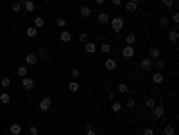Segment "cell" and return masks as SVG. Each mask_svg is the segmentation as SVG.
<instances>
[{
	"label": "cell",
	"instance_id": "6da1fadb",
	"mask_svg": "<svg viewBox=\"0 0 179 135\" xmlns=\"http://www.w3.org/2000/svg\"><path fill=\"white\" fill-rule=\"evenodd\" d=\"M109 24H111V27H113V31H115V33H120V31H122V27L125 25L122 16H115V18H111V20H109Z\"/></svg>",
	"mask_w": 179,
	"mask_h": 135
},
{
	"label": "cell",
	"instance_id": "7a4b0ae2",
	"mask_svg": "<svg viewBox=\"0 0 179 135\" xmlns=\"http://www.w3.org/2000/svg\"><path fill=\"white\" fill-rule=\"evenodd\" d=\"M50 108H52V99L50 97H43L39 101V110L41 112H48Z\"/></svg>",
	"mask_w": 179,
	"mask_h": 135
},
{
	"label": "cell",
	"instance_id": "3957f363",
	"mask_svg": "<svg viewBox=\"0 0 179 135\" xmlns=\"http://www.w3.org/2000/svg\"><path fill=\"white\" fill-rule=\"evenodd\" d=\"M140 67H142V70H145V72H149V70H152V69H154V61H152L151 58H145V59H142V63H140Z\"/></svg>",
	"mask_w": 179,
	"mask_h": 135
},
{
	"label": "cell",
	"instance_id": "277c9868",
	"mask_svg": "<svg viewBox=\"0 0 179 135\" xmlns=\"http://www.w3.org/2000/svg\"><path fill=\"white\" fill-rule=\"evenodd\" d=\"M22 87L25 88V90H32L34 88V79H30V78H22Z\"/></svg>",
	"mask_w": 179,
	"mask_h": 135
},
{
	"label": "cell",
	"instance_id": "5b68a950",
	"mask_svg": "<svg viewBox=\"0 0 179 135\" xmlns=\"http://www.w3.org/2000/svg\"><path fill=\"white\" fill-rule=\"evenodd\" d=\"M36 61H38L36 52H29V54H25V63H27V65H36Z\"/></svg>",
	"mask_w": 179,
	"mask_h": 135
},
{
	"label": "cell",
	"instance_id": "8992f818",
	"mask_svg": "<svg viewBox=\"0 0 179 135\" xmlns=\"http://www.w3.org/2000/svg\"><path fill=\"white\" fill-rule=\"evenodd\" d=\"M122 56H124V58H133V56H134V49H133V45H125L124 50H122Z\"/></svg>",
	"mask_w": 179,
	"mask_h": 135
},
{
	"label": "cell",
	"instance_id": "52a82bcc",
	"mask_svg": "<svg viewBox=\"0 0 179 135\" xmlns=\"http://www.w3.org/2000/svg\"><path fill=\"white\" fill-rule=\"evenodd\" d=\"M84 50H86L88 54H93V52H97V45L93 43V41H86V43H84Z\"/></svg>",
	"mask_w": 179,
	"mask_h": 135
},
{
	"label": "cell",
	"instance_id": "ba28073f",
	"mask_svg": "<svg viewBox=\"0 0 179 135\" xmlns=\"http://www.w3.org/2000/svg\"><path fill=\"white\" fill-rule=\"evenodd\" d=\"M97 20H99V24H102V25H108V24H109V20H111V16H109L108 13H100V15L97 16Z\"/></svg>",
	"mask_w": 179,
	"mask_h": 135
},
{
	"label": "cell",
	"instance_id": "9c48e42d",
	"mask_svg": "<svg viewBox=\"0 0 179 135\" xmlns=\"http://www.w3.org/2000/svg\"><path fill=\"white\" fill-rule=\"evenodd\" d=\"M163 81H165V76L161 74V72H154V74H152V83H156V85H161Z\"/></svg>",
	"mask_w": 179,
	"mask_h": 135
},
{
	"label": "cell",
	"instance_id": "30bf717a",
	"mask_svg": "<svg viewBox=\"0 0 179 135\" xmlns=\"http://www.w3.org/2000/svg\"><path fill=\"white\" fill-rule=\"evenodd\" d=\"M152 110H154V117H158V119L165 115V106H161V105H156Z\"/></svg>",
	"mask_w": 179,
	"mask_h": 135
},
{
	"label": "cell",
	"instance_id": "8fae6325",
	"mask_svg": "<svg viewBox=\"0 0 179 135\" xmlns=\"http://www.w3.org/2000/svg\"><path fill=\"white\" fill-rule=\"evenodd\" d=\"M160 56H161V52H160V49H151V50H149V58H151L152 61H156V59H160Z\"/></svg>",
	"mask_w": 179,
	"mask_h": 135
},
{
	"label": "cell",
	"instance_id": "7c38bea8",
	"mask_svg": "<svg viewBox=\"0 0 179 135\" xmlns=\"http://www.w3.org/2000/svg\"><path fill=\"white\" fill-rule=\"evenodd\" d=\"M104 67H106L108 70H115V69H117V61H115L113 58H108L106 63H104Z\"/></svg>",
	"mask_w": 179,
	"mask_h": 135
},
{
	"label": "cell",
	"instance_id": "4fadbf2b",
	"mask_svg": "<svg viewBox=\"0 0 179 135\" xmlns=\"http://www.w3.org/2000/svg\"><path fill=\"white\" fill-rule=\"evenodd\" d=\"M0 103H2V105H9V103H11V96H9L7 92H2V94H0Z\"/></svg>",
	"mask_w": 179,
	"mask_h": 135
},
{
	"label": "cell",
	"instance_id": "5bb4252c",
	"mask_svg": "<svg viewBox=\"0 0 179 135\" xmlns=\"http://www.w3.org/2000/svg\"><path fill=\"white\" fill-rule=\"evenodd\" d=\"M59 38H61V41H63V43H68V41L72 40V34L68 33V31H63V33L59 34Z\"/></svg>",
	"mask_w": 179,
	"mask_h": 135
},
{
	"label": "cell",
	"instance_id": "9a60e30c",
	"mask_svg": "<svg viewBox=\"0 0 179 135\" xmlns=\"http://www.w3.org/2000/svg\"><path fill=\"white\" fill-rule=\"evenodd\" d=\"M23 7H25V11H29V13H32L34 9H36V4L32 2V0H27V2L23 4Z\"/></svg>",
	"mask_w": 179,
	"mask_h": 135
},
{
	"label": "cell",
	"instance_id": "2e32d148",
	"mask_svg": "<svg viewBox=\"0 0 179 135\" xmlns=\"http://www.w3.org/2000/svg\"><path fill=\"white\" fill-rule=\"evenodd\" d=\"M111 110H113L115 113H120V112H122V103L113 101V103H111Z\"/></svg>",
	"mask_w": 179,
	"mask_h": 135
},
{
	"label": "cell",
	"instance_id": "e0dca14e",
	"mask_svg": "<svg viewBox=\"0 0 179 135\" xmlns=\"http://www.w3.org/2000/svg\"><path fill=\"white\" fill-rule=\"evenodd\" d=\"M22 133V126H20V124H11V135H20Z\"/></svg>",
	"mask_w": 179,
	"mask_h": 135
},
{
	"label": "cell",
	"instance_id": "ac0fdd59",
	"mask_svg": "<svg viewBox=\"0 0 179 135\" xmlns=\"http://www.w3.org/2000/svg\"><path fill=\"white\" fill-rule=\"evenodd\" d=\"M43 25H45V20L41 18V16H36V18H34V27H36V29H41Z\"/></svg>",
	"mask_w": 179,
	"mask_h": 135
},
{
	"label": "cell",
	"instance_id": "d6986e66",
	"mask_svg": "<svg viewBox=\"0 0 179 135\" xmlns=\"http://www.w3.org/2000/svg\"><path fill=\"white\" fill-rule=\"evenodd\" d=\"M36 33H38V29L32 25V27H27V31H25V34L29 36V38H34L36 36Z\"/></svg>",
	"mask_w": 179,
	"mask_h": 135
},
{
	"label": "cell",
	"instance_id": "ffe728a7",
	"mask_svg": "<svg viewBox=\"0 0 179 135\" xmlns=\"http://www.w3.org/2000/svg\"><path fill=\"white\" fill-rule=\"evenodd\" d=\"M125 9H127L129 13H136V9H138V4H134V2H127Z\"/></svg>",
	"mask_w": 179,
	"mask_h": 135
},
{
	"label": "cell",
	"instance_id": "44dd1931",
	"mask_svg": "<svg viewBox=\"0 0 179 135\" xmlns=\"http://www.w3.org/2000/svg\"><path fill=\"white\" fill-rule=\"evenodd\" d=\"M177 38H179V33H177V31H170V33H168V40H170L172 43H176Z\"/></svg>",
	"mask_w": 179,
	"mask_h": 135
},
{
	"label": "cell",
	"instance_id": "7402d4cb",
	"mask_svg": "<svg viewBox=\"0 0 179 135\" xmlns=\"http://www.w3.org/2000/svg\"><path fill=\"white\" fill-rule=\"evenodd\" d=\"M81 15H82L84 18H88V16H91V9H90L88 6H84V7H81Z\"/></svg>",
	"mask_w": 179,
	"mask_h": 135
},
{
	"label": "cell",
	"instance_id": "603a6c76",
	"mask_svg": "<svg viewBox=\"0 0 179 135\" xmlns=\"http://www.w3.org/2000/svg\"><path fill=\"white\" fill-rule=\"evenodd\" d=\"M68 90H70V92H77V90H79V83H77V81H70V83H68Z\"/></svg>",
	"mask_w": 179,
	"mask_h": 135
},
{
	"label": "cell",
	"instance_id": "cb8c5ba5",
	"mask_svg": "<svg viewBox=\"0 0 179 135\" xmlns=\"http://www.w3.org/2000/svg\"><path fill=\"white\" fill-rule=\"evenodd\" d=\"M145 106H147V108H154V106H156V99H154V97H147V99H145Z\"/></svg>",
	"mask_w": 179,
	"mask_h": 135
},
{
	"label": "cell",
	"instance_id": "d4e9b609",
	"mask_svg": "<svg viewBox=\"0 0 179 135\" xmlns=\"http://www.w3.org/2000/svg\"><path fill=\"white\" fill-rule=\"evenodd\" d=\"M134 41H136V36H134V34H127V36H125V45H133Z\"/></svg>",
	"mask_w": 179,
	"mask_h": 135
},
{
	"label": "cell",
	"instance_id": "484cf974",
	"mask_svg": "<svg viewBox=\"0 0 179 135\" xmlns=\"http://www.w3.org/2000/svg\"><path fill=\"white\" fill-rule=\"evenodd\" d=\"M163 133H165V135H174V133H176V128H174V126H165V128H163Z\"/></svg>",
	"mask_w": 179,
	"mask_h": 135
},
{
	"label": "cell",
	"instance_id": "4316f807",
	"mask_svg": "<svg viewBox=\"0 0 179 135\" xmlns=\"http://www.w3.org/2000/svg\"><path fill=\"white\" fill-rule=\"evenodd\" d=\"M0 85H2L4 88H9V87H11V79H9V78H4V79H0Z\"/></svg>",
	"mask_w": 179,
	"mask_h": 135
},
{
	"label": "cell",
	"instance_id": "83f0119b",
	"mask_svg": "<svg viewBox=\"0 0 179 135\" xmlns=\"http://www.w3.org/2000/svg\"><path fill=\"white\" fill-rule=\"evenodd\" d=\"M127 90H129L127 83H120V85H118V92H120V94H125V92H127Z\"/></svg>",
	"mask_w": 179,
	"mask_h": 135
},
{
	"label": "cell",
	"instance_id": "f1b7e54d",
	"mask_svg": "<svg viewBox=\"0 0 179 135\" xmlns=\"http://www.w3.org/2000/svg\"><path fill=\"white\" fill-rule=\"evenodd\" d=\"M16 72H18V76H20V78H25V76H27V72H29V69H25V67H20Z\"/></svg>",
	"mask_w": 179,
	"mask_h": 135
},
{
	"label": "cell",
	"instance_id": "f546056e",
	"mask_svg": "<svg viewBox=\"0 0 179 135\" xmlns=\"http://www.w3.org/2000/svg\"><path fill=\"white\" fill-rule=\"evenodd\" d=\"M100 50H102L104 54H108L109 50H111V45H109V43H102V45H100Z\"/></svg>",
	"mask_w": 179,
	"mask_h": 135
},
{
	"label": "cell",
	"instance_id": "4dcf8cb0",
	"mask_svg": "<svg viewBox=\"0 0 179 135\" xmlns=\"http://www.w3.org/2000/svg\"><path fill=\"white\" fill-rule=\"evenodd\" d=\"M86 135H97V132H95V128L91 126V124H88L86 126Z\"/></svg>",
	"mask_w": 179,
	"mask_h": 135
},
{
	"label": "cell",
	"instance_id": "1f68e13d",
	"mask_svg": "<svg viewBox=\"0 0 179 135\" xmlns=\"http://www.w3.org/2000/svg\"><path fill=\"white\" fill-rule=\"evenodd\" d=\"M56 25H57V27H65V25H66V20H65V18H57V20H56Z\"/></svg>",
	"mask_w": 179,
	"mask_h": 135
},
{
	"label": "cell",
	"instance_id": "d6a6232c",
	"mask_svg": "<svg viewBox=\"0 0 179 135\" xmlns=\"http://www.w3.org/2000/svg\"><path fill=\"white\" fill-rule=\"evenodd\" d=\"M22 7H23L22 4L16 2V4H13V11H15V13H20V11H22Z\"/></svg>",
	"mask_w": 179,
	"mask_h": 135
},
{
	"label": "cell",
	"instance_id": "836d02e7",
	"mask_svg": "<svg viewBox=\"0 0 179 135\" xmlns=\"http://www.w3.org/2000/svg\"><path fill=\"white\" fill-rule=\"evenodd\" d=\"M79 40H81V43H86V41H90L86 33H81V34H79Z\"/></svg>",
	"mask_w": 179,
	"mask_h": 135
},
{
	"label": "cell",
	"instance_id": "e575fe53",
	"mask_svg": "<svg viewBox=\"0 0 179 135\" xmlns=\"http://www.w3.org/2000/svg\"><path fill=\"white\" fill-rule=\"evenodd\" d=\"M160 25H163V27L168 25V18H167V16H161V18H160Z\"/></svg>",
	"mask_w": 179,
	"mask_h": 135
},
{
	"label": "cell",
	"instance_id": "d590c367",
	"mask_svg": "<svg viewBox=\"0 0 179 135\" xmlns=\"http://www.w3.org/2000/svg\"><path fill=\"white\" fill-rule=\"evenodd\" d=\"M143 135H156V132H154L152 128H145V130H143Z\"/></svg>",
	"mask_w": 179,
	"mask_h": 135
},
{
	"label": "cell",
	"instance_id": "8d00e7d4",
	"mask_svg": "<svg viewBox=\"0 0 179 135\" xmlns=\"http://www.w3.org/2000/svg\"><path fill=\"white\" fill-rule=\"evenodd\" d=\"M36 56H38V58H47V50H45V49H39V52H38Z\"/></svg>",
	"mask_w": 179,
	"mask_h": 135
},
{
	"label": "cell",
	"instance_id": "74e56055",
	"mask_svg": "<svg viewBox=\"0 0 179 135\" xmlns=\"http://www.w3.org/2000/svg\"><path fill=\"white\" fill-rule=\"evenodd\" d=\"M163 6L165 7H172L174 6V0H163Z\"/></svg>",
	"mask_w": 179,
	"mask_h": 135
},
{
	"label": "cell",
	"instance_id": "f35d334b",
	"mask_svg": "<svg viewBox=\"0 0 179 135\" xmlns=\"http://www.w3.org/2000/svg\"><path fill=\"white\" fill-rule=\"evenodd\" d=\"M70 74H72V78H77V76H79V69H72Z\"/></svg>",
	"mask_w": 179,
	"mask_h": 135
},
{
	"label": "cell",
	"instance_id": "ab89813d",
	"mask_svg": "<svg viewBox=\"0 0 179 135\" xmlns=\"http://www.w3.org/2000/svg\"><path fill=\"white\" fill-rule=\"evenodd\" d=\"M29 132H30V135H38V128H36V126H30Z\"/></svg>",
	"mask_w": 179,
	"mask_h": 135
},
{
	"label": "cell",
	"instance_id": "60d3db41",
	"mask_svg": "<svg viewBox=\"0 0 179 135\" xmlns=\"http://www.w3.org/2000/svg\"><path fill=\"white\" fill-rule=\"evenodd\" d=\"M156 67H158V69H163V67H165V63H163L161 59H156Z\"/></svg>",
	"mask_w": 179,
	"mask_h": 135
},
{
	"label": "cell",
	"instance_id": "b9f144b4",
	"mask_svg": "<svg viewBox=\"0 0 179 135\" xmlns=\"http://www.w3.org/2000/svg\"><path fill=\"white\" fill-rule=\"evenodd\" d=\"M172 22H174V24H179V15H177V13H174V16H172Z\"/></svg>",
	"mask_w": 179,
	"mask_h": 135
},
{
	"label": "cell",
	"instance_id": "7bdbcfd3",
	"mask_svg": "<svg viewBox=\"0 0 179 135\" xmlns=\"http://www.w3.org/2000/svg\"><path fill=\"white\" fill-rule=\"evenodd\" d=\"M111 4H113V6H117V7H118V6L122 4V0H111Z\"/></svg>",
	"mask_w": 179,
	"mask_h": 135
},
{
	"label": "cell",
	"instance_id": "ee69618b",
	"mask_svg": "<svg viewBox=\"0 0 179 135\" xmlns=\"http://www.w3.org/2000/svg\"><path fill=\"white\" fill-rule=\"evenodd\" d=\"M127 106H129V108L134 106V99H129V101H127Z\"/></svg>",
	"mask_w": 179,
	"mask_h": 135
},
{
	"label": "cell",
	"instance_id": "f6af8a7d",
	"mask_svg": "<svg viewBox=\"0 0 179 135\" xmlns=\"http://www.w3.org/2000/svg\"><path fill=\"white\" fill-rule=\"evenodd\" d=\"M93 2H95V4H102V2H104V0H93Z\"/></svg>",
	"mask_w": 179,
	"mask_h": 135
},
{
	"label": "cell",
	"instance_id": "bcb514c9",
	"mask_svg": "<svg viewBox=\"0 0 179 135\" xmlns=\"http://www.w3.org/2000/svg\"><path fill=\"white\" fill-rule=\"evenodd\" d=\"M18 2H20V4H22V6H23V4L27 2V0H18Z\"/></svg>",
	"mask_w": 179,
	"mask_h": 135
},
{
	"label": "cell",
	"instance_id": "7dc6e473",
	"mask_svg": "<svg viewBox=\"0 0 179 135\" xmlns=\"http://www.w3.org/2000/svg\"><path fill=\"white\" fill-rule=\"evenodd\" d=\"M129 2H134V4H138V0H129Z\"/></svg>",
	"mask_w": 179,
	"mask_h": 135
},
{
	"label": "cell",
	"instance_id": "c3c4849f",
	"mask_svg": "<svg viewBox=\"0 0 179 135\" xmlns=\"http://www.w3.org/2000/svg\"><path fill=\"white\" fill-rule=\"evenodd\" d=\"M43 2H50V0H43Z\"/></svg>",
	"mask_w": 179,
	"mask_h": 135
}]
</instances>
